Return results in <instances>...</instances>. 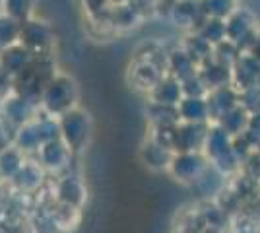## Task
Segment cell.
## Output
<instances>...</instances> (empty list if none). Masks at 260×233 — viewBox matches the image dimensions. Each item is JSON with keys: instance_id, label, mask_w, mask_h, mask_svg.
Masks as SVG:
<instances>
[{"instance_id": "6da1fadb", "label": "cell", "mask_w": 260, "mask_h": 233, "mask_svg": "<svg viewBox=\"0 0 260 233\" xmlns=\"http://www.w3.org/2000/svg\"><path fill=\"white\" fill-rule=\"evenodd\" d=\"M202 152L208 157L210 165L217 169L223 175H231L241 171V159L233 148V136H229L219 124L210 122L208 124L206 140L202 146Z\"/></svg>"}, {"instance_id": "7a4b0ae2", "label": "cell", "mask_w": 260, "mask_h": 233, "mask_svg": "<svg viewBox=\"0 0 260 233\" xmlns=\"http://www.w3.org/2000/svg\"><path fill=\"white\" fill-rule=\"evenodd\" d=\"M78 103V86L76 82L66 74H54L51 82L45 86L43 93L39 97V105L47 115L60 117L74 109Z\"/></svg>"}, {"instance_id": "3957f363", "label": "cell", "mask_w": 260, "mask_h": 233, "mask_svg": "<svg viewBox=\"0 0 260 233\" xmlns=\"http://www.w3.org/2000/svg\"><path fill=\"white\" fill-rule=\"evenodd\" d=\"M60 138L72 154H80L86 150L87 142L91 138V117L84 109H70L68 113L58 117Z\"/></svg>"}, {"instance_id": "277c9868", "label": "cell", "mask_w": 260, "mask_h": 233, "mask_svg": "<svg viewBox=\"0 0 260 233\" xmlns=\"http://www.w3.org/2000/svg\"><path fill=\"white\" fill-rule=\"evenodd\" d=\"M210 161L204 152H177L169 165V175L181 185H194L204 177Z\"/></svg>"}, {"instance_id": "5b68a950", "label": "cell", "mask_w": 260, "mask_h": 233, "mask_svg": "<svg viewBox=\"0 0 260 233\" xmlns=\"http://www.w3.org/2000/svg\"><path fill=\"white\" fill-rule=\"evenodd\" d=\"M225 34L231 43L237 45L241 51H247L258 35L256 14L250 8H237L225 20Z\"/></svg>"}, {"instance_id": "8992f818", "label": "cell", "mask_w": 260, "mask_h": 233, "mask_svg": "<svg viewBox=\"0 0 260 233\" xmlns=\"http://www.w3.org/2000/svg\"><path fill=\"white\" fill-rule=\"evenodd\" d=\"M20 43L25 45L35 56H45L53 45V31L49 23L41 20H31V18L23 20Z\"/></svg>"}, {"instance_id": "52a82bcc", "label": "cell", "mask_w": 260, "mask_h": 233, "mask_svg": "<svg viewBox=\"0 0 260 233\" xmlns=\"http://www.w3.org/2000/svg\"><path fill=\"white\" fill-rule=\"evenodd\" d=\"M175 150L157 134H152L140 146V159L152 171H169Z\"/></svg>"}, {"instance_id": "ba28073f", "label": "cell", "mask_w": 260, "mask_h": 233, "mask_svg": "<svg viewBox=\"0 0 260 233\" xmlns=\"http://www.w3.org/2000/svg\"><path fill=\"white\" fill-rule=\"evenodd\" d=\"M208 124L179 122L171 132V148L177 152H202L206 140Z\"/></svg>"}, {"instance_id": "9c48e42d", "label": "cell", "mask_w": 260, "mask_h": 233, "mask_svg": "<svg viewBox=\"0 0 260 233\" xmlns=\"http://www.w3.org/2000/svg\"><path fill=\"white\" fill-rule=\"evenodd\" d=\"M231 86L237 91L260 86V58L250 55L249 51H243L231 66Z\"/></svg>"}, {"instance_id": "30bf717a", "label": "cell", "mask_w": 260, "mask_h": 233, "mask_svg": "<svg viewBox=\"0 0 260 233\" xmlns=\"http://www.w3.org/2000/svg\"><path fill=\"white\" fill-rule=\"evenodd\" d=\"M130 76L134 88L150 93V89L163 78L161 64L150 56H140L134 60V64H130Z\"/></svg>"}, {"instance_id": "8fae6325", "label": "cell", "mask_w": 260, "mask_h": 233, "mask_svg": "<svg viewBox=\"0 0 260 233\" xmlns=\"http://www.w3.org/2000/svg\"><path fill=\"white\" fill-rule=\"evenodd\" d=\"M206 103L210 111V122H217L225 113L239 105V91L231 84L214 88L206 93Z\"/></svg>"}, {"instance_id": "7c38bea8", "label": "cell", "mask_w": 260, "mask_h": 233, "mask_svg": "<svg viewBox=\"0 0 260 233\" xmlns=\"http://www.w3.org/2000/svg\"><path fill=\"white\" fill-rule=\"evenodd\" d=\"M169 18L175 22V25L184 27L188 31H196L198 25L206 20L202 6H200V0H177L171 6Z\"/></svg>"}, {"instance_id": "4fadbf2b", "label": "cell", "mask_w": 260, "mask_h": 233, "mask_svg": "<svg viewBox=\"0 0 260 233\" xmlns=\"http://www.w3.org/2000/svg\"><path fill=\"white\" fill-rule=\"evenodd\" d=\"M0 107H2V115H4L6 122L16 124L18 128L22 124H25V122H29L35 117V105H33V101L27 99L25 95L16 93V91Z\"/></svg>"}, {"instance_id": "5bb4252c", "label": "cell", "mask_w": 260, "mask_h": 233, "mask_svg": "<svg viewBox=\"0 0 260 233\" xmlns=\"http://www.w3.org/2000/svg\"><path fill=\"white\" fill-rule=\"evenodd\" d=\"M150 101L152 103H159V105H171L177 107L181 99L184 97L183 93V84L181 80H177L171 74H163V78L150 89Z\"/></svg>"}, {"instance_id": "9a60e30c", "label": "cell", "mask_w": 260, "mask_h": 233, "mask_svg": "<svg viewBox=\"0 0 260 233\" xmlns=\"http://www.w3.org/2000/svg\"><path fill=\"white\" fill-rule=\"evenodd\" d=\"M33 58H35V55L25 45L16 43L8 49H4V51H0V66L16 80L25 68L31 64Z\"/></svg>"}, {"instance_id": "2e32d148", "label": "cell", "mask_w": 260, "mask_h": 233, "mask_svg": "<svg viewBox=\"0 0 260 233\" xmlns=\"http://www.w3.org/2000/svg\"><path fill=\"white\" fill-rule=\"evenodd\" d=\"M39 157H41V165L51 169V171H60L68 165L70 157H72V152L70 148L62 142V138H54L51 142L39 150Z\"/></svg>"}, {"instance_id": "e0dca14e", "label": "cell", "mask_w": 260, "mask_h": 233, "mask_svg": "<svg viewBox=\"0 0 260 233\" xmlns=\"http://www.w3.org/2000/svg\"><path fill=\"white\" fill-rule=\"evenodd\" d=\"M181 122H194V124H210L206 97H183L177 105Z\"/></svg>"}, {"instance_id": "ac0fdd59", "label": "cell", "mask_w": 260, "mask_h": 233, "mask_svg": "<svg viewBox=\"0 0 260 233\" xmlns=\"http://www.w3.org/2000/svg\"><path fill=\"white\" fill-rule=\"evenodd\" d=\"M198 74L202 78V82L206 84L208 91L231 84V68L221 64V62H217L216 58H210L206 62H202L198 66Z\"/></svg>"}, {"instance_id": "d6986e66", "label": "cell", "mask_w": 260, "mask_h": 233, "mask_svg": "<svg viewBox=\"0 0 260 233\" xmlns=\"http://www.w3.org/2000/svg\"><path fill=\"white\" fill-rule=\"evenodd\" d=\"M167 74L175 76L177 80H186V78L198 74V64L194 62V58L184 51L183 47L175 49L171 55L167 56Z\"/></svg>"}, {"instance_id": "ffe728a7", "label": "cell", "mask_w": 260, "mask_h": 233, "mask_svg": "<svg viewBox=\"0 0 260 233\" xmlns=\"http://www.w3.org/2000/svg\"><path fill=\"white\" fill-rule=\"evenodd\" d=\"M56 194H58V202H60V204L80 210L82 202L86 198V189H84L82 181L78 177H64L58 183Z\"/></svg>"}, {"instance_id": "44dd1931", "label": "cell", "mask_w": 260, "mask_h": 233, "mask_svg": "<svg viewBox=\"0 0 260 233\" xmlns=\"http://www.w3.org/2000/svg\"><path fill=\"white\" fill-rule=\"evenodd\" d=\"M183 49L194 58V62L198 66L202 62L210 60L212 55H214V45L208 43L206 39L200 34H196V31H190V34L186 35V41L183 43Z\"/></svg>"}, {"instance_id": "7402d4cb", "label": "cell", "mask_w": 260, "mask_h": 233, "mask_svg": "<svg viewBox=\"0 0 260 233\" xmlns=\"http://www.w3.org/2000/svg\"><path fill=\"white\" fill-rule=\"evenodd\" d=\"M249 117L250 113L247 109H243L241 105H237L235 109H231L229 113H225L216 124H219L229 136H241V134L245 132V128H247V122H249Z\"/></svg>"}, {"instance_id": "603a6c76", "label": "cell", "mask_w": 260, "mask_h": 233, "mask_svg": "<svg viewBox=\"0 0 260 233\" xmlns=\"http://www.w3.org/2000/svg\"><path fill=\"white\" fill-rule=\"evenodd\" d=\"M20 34H22V22L6 12H0V51L20 43Z\"/></svg>"}, {"instance_id": "cb8c5ba5", "label": "cell", "mask_w": 260, "mask_h": 233, "mask_svg": "<svg viewBox=\"0 0 260 233\" xmlns=\"http://www.w3.org/2000/svg\"><path fill=\"white\" fill-rule=\"evenodd\" d=\"M200 6H202V12H204V18L223 20V22L237 10V2L235 0H200Z\"/></svg>"}, {"instance_id": "d4e9b609", "label": "cell", "mask_w": 260, "mask_h": 233, "mask_svg": "<svg viewBox=\"0 0 260 233\" xmlns=\"http://www.w3.org/2000/svg\"><path fill=\"white\" fill-rule=\"evenodd\" d=\"M23 163L25 161L22 159V150L18 146H8L4 152H0V175L14 179Z\"/></svg>"}, {"instance_id": "484cf974", "label": "cell", "mask_w": 260, "mask_h": 233, "mask_svg": "<svg viewBox=\"0 0 260 233\" xmlns=\"http://www.w3.org/2000/svg\"><path fill=\"white\" fill-rule=\"evenodd\" d=\"M196 34H200L208 43H212L216 47L217 43L225 41L228 39V34H225V22L223 20H212V18H206L204 22L198 25Z\"/></svg>"}, {"instance_id": "4316f807", "label": "cell", "mask_w": 260, "mask_h": 233, "mask_svg": "<svg viewBox=\"0 0 260 233\" xmlns=\"http://www.w3.org/2000/svg\"><path fill=\"white\" fill-rule=\"evenodd\" d=\"M14 179H25V181L20 183L22 189L25 190L35 189L37 185H41V165H33L31 161H25Z\"/></svg>"}, {"instance_id": "83f0119b", "label": "cell", "mask_w": 260, "mask_h": 233, "mask_svg": "<svg viewBox=\"0 0 260 233\" xmlns=\"http://www.w3.org/2000/svg\"><path fill=\"white\" fill-rule=\"evenodd\" d=\"M33 6H35V0H4V12L14 16L20 22L29 18Z\"/></svg>"}, {"instance_id": "f1b7e54d", "label": "cell", "mask_w": 260, "mask_h": 233, "mask_svg": "<svg viewBox=\"0 0 260 233\" xmlns=\"http://www.w3.org/2000/svg\"><path fill=\"white\" fill-rule=\"evenodd\" d=\"M239 105L252 115L260 113V86H252L249 89L239 91Z\"/></svg>"}, {"instance_id": "f546056e", "label": "cell", "mask_w": 260, "mask_h": 233, "mask_svg": "<svg viewBox=\"0 0 260 233\" xmlns=\"http://www.w3.org/2000/svg\"><path fill=\"white\" fill-rule=\"evenodd\" d=\"M243 136H245L250 144L258 150V146H260V113H252V115L249 117V122H247V128H245Z\"/></svg>"}, {"instance_id": "4dcf8cb0", "label": "cell", "mask_w": 260, "mask_h": 233, "mask_svg": "<svg viewBox=\"0 0 260 233\" xmlns=\"http://www.w3.org/2000/svg\"><path fill=\"white\" fill-rule=\"evenodd\" d=\"M14 91H16V82H14V78L0 66V105L8 99Z\"/></svg>"}, {"instance_id": "1f68e13d", "label": "cell", "mask_w": 260, "mask_h": 233, "mask_svg": "<svg viewBox=\"0 0 260 233\" xmlns=\"http://www.w3.org/2000/svg\"><path fill=\"white\" fill-rule=\"evenodd\" d=\"M10 146V134H8V126L0 121V152H4Z\"/></svg>"}, {"instance_id": "d6a6232c", "label": "cell", "mask_w": 260, "mask_h": 233, "mask_svg": "<svg viewBox=\"0 0 260 233\" xmlns=\"http://www.w3.org/2000/svg\"><path fill=\"white\" fill-rule=\"evenodd\" d=\"M250 55H254L256 58H260V31H258V35L254 37V41L250 43V47L247 49Z\"/></svg>"}, {"instance_id": "836d02e7", "label": "cell", "mask_w": 260, "mask_h": 233, "mask_svg": "<svg viewBox=\"0 0 260 233\" xmlns=\"http://www.w3.org/2000/svg\"><path fill=\"white\" fill-rule=\"evenodd\" d=\"M132 0H113V4H130Z\"/></svg>"}, {"instance_id": "e575fe53", "label": "cell", "mask_w": 260, "mask_h": 233, "mask_svg": "<svg viewBox=\"0 0 260 233\" xmlns=\"http://www.w3.org/2000/svg\"><path fill=\"white\" fill-rule=\"evenodd\" d=\"M258 152H260V146H258Z\"/></svg>"}]
</instances>
